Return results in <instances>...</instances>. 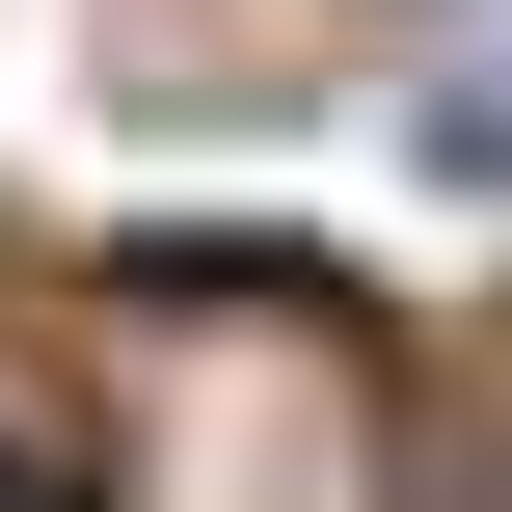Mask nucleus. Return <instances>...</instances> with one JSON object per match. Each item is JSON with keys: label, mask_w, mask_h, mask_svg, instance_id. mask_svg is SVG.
<instances>
[{"label": "nucleus", "mask_w": 512, "mask_h": 512, "mask_svg": "<svg viewBox=\"0 0 512 512\" xmlns=\"http://www.w3.org/2000/svg\"><path fill=\"white\" fill-rule=\"evenodd\" d=\"M405 162H432V189H512V54H432V81H405Z\"/></svg>", "instance_id": "nucleus-2"}, {"label": "nucleus", "mask_w": 512, "mask_h": 512, "mask_svg": "<svg viewBox=\"0 0 512 512\" xmlns=\"http://www.w3.org/2000/svg\"><path fill=\"white\" fill-rule=\"evenodd\" d=\"M81 405H108V512H405V405L297 270H162Z\"/></svg>", "instance_id": "nucleus-1"}]
</instances>
